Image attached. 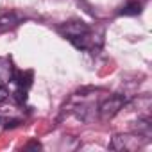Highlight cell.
I'll return each mask as SVG.
<instances>
[{
    "label": "cell",
    "instance_id": "cell-6",
    "mask_svg": "<svg viewBox=\"0 0 152 152\" xmlns=\"http://www.w3.org/2000/svg\"><path fill=\"white\" fill-rule=\"evenodd\" d=\"M13 79L16 81V84H18L20 90H27L32 84V72H18L16 77L13 75Z\"/></svg>",
    "mask_w": 152,
    "mask_h": 152
},
{
    "label": "cell",
    "instance_id": "cell-1",
    "mask_svg": "<svg viewBox=\"0 0 152 152\" xmlns=\"http://www.w3.org/2000/svg\"><path fill=\"white\" fill-rule=\"evenodd\" d=\"M147 143L143 134H116L111 140V148L120 152H136Z\"/></svg>",
    "mask_w": 152,
    "mask_h": 152
},
{
    "label": "cell",
    "instance_id": "cell-3",
    "mask_svg": "<svg viewBox=\"0 0 152 152\" xmlns=\"http://www.w3.org/2000/svg\"><path fill=\"white\" fill-rule=\"evenodd\" d=\"M88 31H91V29H90L84 22H68V23H64V25L59 27V32H61L68 41H73L75 38L86 34Z\"/></svg>",
    "mask_w": 152,
    "mask_h": 152
},
{
    "label": "cell",
    "instance_id": "cell-4",
    "mask_svg": "<svg viewBox=\"0 0 152 152\" xmlns=\"http://www.w3.org/2000/svg\"><path fill=\"white\" fill-rule=\"evenodd\" d=\"M13 64L7 57H0V86H6L9 81H13Z\"/></svg>",
    "mask_w": 152,
    "mask_h": 152
},
{
    "label": "cell",
    "instance_id": "cell-8",
    "mask_svg": "<svg viewBox=\"0 0 152 152\" xmlns=\"http://www.w3.org/2000/svg\"><path fill=\"white\" fill-rule=\"evenodd\" d=\"M9 97V91H7V88L6 86H0V104H2L6 99Z\"/></svg>",
    "mask_w": 152,
    "mask_h": 152
},
{
    "label": "cell",
    "instance_id": "cell-2",
    "mask_svg": "<svg viewBox=\"0 0 152 152\" xmlns=\"http://www.w3.org/2000/svg\"><path fill=\"white\" fill-rule=\"evenodd\" d=\"M125 104H127V100H125V97H122V95H113V97L106 99V100L100 102V106H99V116H100V120L107 122V120L115 118V116L118 115V111H120Z\"/></svg>",
    "mask_w": 152,
    "mask_h": 152
},
{
    "label": "cell",
    "instance_id": "cell-7",
    "mask_svg": "<svg viewBox=\"0 0 152 152\" xmlns=\"http://www.w3.org/2000/svg\"><path fill=\"white\" fill-rule=\"evenodd\" d=\"M141 13V4L136 2V0H132V2L125 4L120 11V15H125V16H134V15H140Z\"/></svg>",
    "mask_w": 152,
    "mask_h": 152
},
{
    "label": "cell",
    "instance_id": "cell-5",
    "mask_svg": "<svg viewBox=\"0 0 152 152\" xmlns=\"http://www.w3.org/2000/svg\"><path fill=\"white\" fill-rule=\"evenodd\" d=\"M20 23V18L16 15H0V32H6V31H11L15 29L16 25Z\"/></svg>",
    "mask_w": 152,
    "mask_h": 152
}]
</instances>
